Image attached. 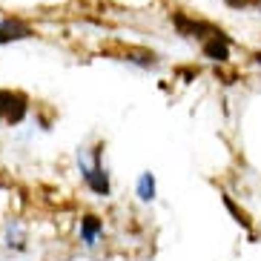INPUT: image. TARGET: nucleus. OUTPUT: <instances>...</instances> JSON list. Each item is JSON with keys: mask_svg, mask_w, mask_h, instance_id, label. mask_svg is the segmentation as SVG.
Instances as JSON below:
<instances>
[{"mask_svg": "<svg viewBox=\"0 0 261 261\" xmlns=\"http://www.w3.org/2000/svg\"><path fill=\"white\" fill-rule=\"evenodd\" d=\"M77 164H81V172H84L86 187H89L95 195H103V198H107L109 195V175H107V169H103V161H100V146L92 149V161L77 158Z\"/></svg>", "mask_w": 261, "mask_h": 261, "instance_id": "f257e3e1", "label": "nucleus"}, {"mask_svg": "<svg viewBox=\"0 0 261 261\" xmlns=\"http://www.w3.org/2000/svg\"><path fill=\"white\" fill-rule=\"evenodd\" d=\"M100 236H103V221H98L95 215H86L84 221H81V238H84V244L95 247Z\"/></svg>", "mask_w": 261, "mask_h": 261, "instance_id": "39448f33", "label": "nucleus"}, {"mask_svg": "<svg viewBox=\"0 0 261 261\" xmlns=\"http://www.w3.org/2000/svg\"><path fill=\"white\" fill-rule=\"evenodd\" d=\"M224 204H227V210H230V213L236 215V221H238V224H244V227H250V221H247V215L241 213V210H238V207H236V204H232L230 198H224Z\"/></svg>", "mask_w": 261, "mask_h": 261, "instance_id": "0eeeda50", "label": "nucleus"}, {"mask_svg": "<svg viewBox=\"0 0 261 261\" xmlns=\"http://www.w3.org/2000/svg\"><path fill=\"white\" fill-rule=\"evenodd\" d=\"M253 58H255V63H261V52H258V55H253Z\"/></svg>", "mask_w": 261, "mask_h": 261, "instance_id": "6e6552de", "label": "nucleus"}, {"mask_svg": "<svg viewBox=\"0 0 261 261\" xmlns=\"http://www.w3.org/2000/svg\"><path fill=\"white\" fill-rule=\"evenodd\" d=\"M35 32L23 23V20H0V46L6 43H15V40H26L32 38Z\"/></svg>", "mask_w": 261, "mask_h": 261, "instance_id": "7ed1b4c3", "label": "nucleus"}, {"mask_svg": "<svg viewBox=\"0 0 261 261\" xmlns=\"http://www.w3.org/2000/svg\"><path fill=\"white\" fill-rule=\"evenodd\" d=\"M138 198L144 201V204L155 201V178H152V172H144V175L138 178Z\"/></svg>", "mask_w": 261, "mask_h": 261, "instance_id": "423d86ee", "label": "nucleus"}, {"mask_svg": "<svg viewBox=\"0 0 261 261\" xmlns=\"http://www.w3.org/2000/svg\"><path fill=\"white\" fill-rule=\"evenodd\" d=\"M29 112V98L23 92H12V89H0V121L15 126L20 123Z\"/></svg>", "mask_w": 261, "mask_h": 261, "instance_id": "f03ea898", "label": "nucleus"}, {"mask_svg": "<svg viewBox=\"0 0 261 261\" xmlns=\"http://www.w3.org/2000/svg\"><path fill=\"white\" fill-rule=\"evenodd\" d=\"M204 55H207L210 61H230V40H227V35L213 32L210 40L204 43Z\"/></svg>", "mask_w": 261, "mask_h": 261, "instance_id": "20e7f679", "label": "nucleus"}]
</instances>
